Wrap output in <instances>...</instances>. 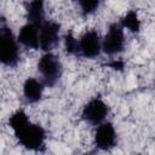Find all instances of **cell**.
Here are the masks:
<instances>
[{
    "label": "cell",
    "mask_w": 155,
    "mask_h": 155,
    "mask_svg": "<svg viewBox=\"0 0 155 155\" xmlns=\"http://www.w3.org/2000/svg\"><path fill=\"white\" fill-rule=\"evenodd\" d=\"M94 144L101 150H110L116 144V132L111 122H102L94 133Z\"/></svg>",
    "instance_id": "obj_8"
},
{
    "label": "cell",
    "mask_w": 155,
    "mask_h": 155,
    "mask_svg": "<svg viewBox=\"0 0 155 155\" xmlns=\"http://www.w3.org/2000/svg\"><path fill=\"white\" fill-rule=\"evenodd\" d=\"M38 70L47 86H54L62 75V64L57 56L46 52L38 62Z\"/></svg>",
    "instance_id": "obj_3"
},
{
    "label": "cell",
    "mask_w": 155,
    "mask_h": 155,
    "mask_svg": "<svg viewBox=\"0 0 155 155\" xmlns=\"http://www.w3.org/2000/svg\"><path fill=\"white\" fill-rule=\"evenodd\" d=\"M18 42H21L23 46L28 48H40V33H39V25L33 23L24 24L18 33L17 38Z\"/></svg>",
    "instance_id": "obj_9"
},
{
    "label": "cell",
    "mask_w": 155,
    "mask_h": 155,
    "mask_svg": "<svg viewBox=\"0 0 155 155\" xmlns=\"http://www.w3.org/2000/svg\"><path fill=\"white\" fill-rule=\"evenodd\" d=\"M12 30L2 22L0 27V61L4 65L15 67L19 61V48Z\"/></svg>",
    "instance_id": "obj_2"
},
{
    "label": "cell",
    "mask_w": 155,
    "mask_h": 155,
    "mask_svg": "<svg viewBox=\"0 0 155 155\" xmlns=\"http://www.w3.org/2000/svg\"><path fill=\"white\" fill-rule=\"evenodd\" d=\"M40 33V48L50 52L59 40V24L51 21H45L39 27Z\"/></svg>",
    "instance_id": "obj_7"
},
{
    "label": "cell",
    "mask_w": 155,
    "mask_h": 155,
    "mask_svg": "<svg viewBox=\"0 0 155 155\" xmlns=\"http://www.w3.org/2000/svg\"><path fill=\"white\" fill-rule=\"evenodd\" d=\"M64 45H65V51L69 54H79V41L73 36L71 33H68L64 36Z\"/></svg>",
    "instance_id": "obj_13"
},
{
    "label": "cell",
    "mask_w": 155,
    "mask_h": 155,
    "mask_svg": "<svg viewBox=\"0 0 155 155\" xmlns=\"http://www.w3.org/2000/svg\"><path fill=\"white\" fill-rule=\"evenodd\" d=\"M124 47H125L124 27L121 25V23H111L102 41V48L107 54L113 56L122 52Z\"/></svg>",
    "instance_id": "obj_4"
},
{
    "label": "cell",
    "mask_w": 155,
    "mask_h": 155,
    "mask_svg": "<svg viewBox=\"0 0 155 155\" xmlns=\"http://www.w3.org/2000/svg\"><path fill=\"white\" fill-rule=\"evenodd\" d=\"M44 85L34 78H28L23 85V96L28 103H36L41 99Z\"/></svg>",
    "instance_id": "obj_10"
},
{
    "label": "cell",
    "mask_w": 155,
    "mask_h": 155,
    "mask_svg": "<svg viewBox=\"0 0 155 155\" xmlns=\"http://www.w3.org/2000/svg\"><path fill=\"white\" fill-rule=\"evenodd\" d=\"M109 113L108 105L101 98L91 99L82 109V119L91 125H101Z\"/></svg>",
    "instance_id": "obj_5"
},
{
    "label": "cell",
    "mask_w": 155,
    "mask_h": 155,
    "mask_svg": "<svg viewBox=\"0 0 155 155\" xmlns=\"http://www.w3.org/2000/svg\"><path fill=\"white\" fill-rule=\"evenodd\" d=\"M8 126L12 128L17 140L28 150L41 151L45 147V130L36 124L30 122L23 110L15 111L8 119Z\"/></svg>",
    "instance_id": "obj_1"
},
{
    "label": "cell",
    "mask_w": 155,
    "mask_h": 155,
    "mask_svg": "<svg viewBox=\"0 0 155 155\" xmlns=\"http://www.w3.org/2000/svg\"><path fill=\"white\" fill-rule=\"evenodd\" d=\"M102 50V41L96 30H87L79 40V56L94 58Z\"/></svg>",
    "instance_id": "obj_6"
},
{
    "label": "cell",
    "mask_w": 155,
    "mask_h": 155,
    "mask_svg": "<svg viewBox=\"0 0 155 155\" xmlns=\"http://www.w3.org/2000/svg\"><path fill=\"white\" fill-rule=\"evenodd\" d=\"M99 1L101 0H79L82 15L87 16V15L93 13L99 6Z\"/></svg>",
    "instance_id": "obj_14"
},
{
    "label": "cell",
    "mask_w": 155,
    "mask_h": 155,
    "mask_svg": "<svg viewBox=\"0 0 155 155\" xmlns=\"http://www.w3.org/2000/svg\"><path fill=\"white\" fill-rule=\"evenodd\" d=\"M27 18L29 23L41 25L45 22L44 0H31L27 5Z\"/></svg>",
    "instance_id": "obj_11"
},
{
    "label": "cell",
    "mask_w": 155,
    "mask_h": 155,
    "mask_svg": "<svg viewBox=\"0 0 155 155\" xmlns=\"http://www.w3.org/2000/svg\"><path fill=\"white\" fill-rule=\"evenodd\" d=\"M121 25L124 28H127L132 33H138L140 29V21L138 18V15L136 11L131 10L128 11L121 19Z\"/></svg>",
    "instance_id": "obj_12"
}]
</instances>
